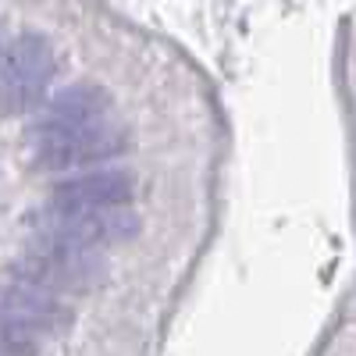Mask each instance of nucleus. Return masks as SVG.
<instances>
[{
	"label": "nucleus",
	"instance_id": "1",
	"mask_svg": "<svg viewBox=\"0 0 356 356\" xmlns=\"http://www.w3.org/2000/svg\"><path fill=\"white\" fill-rule=\"evenodd\" d=\"M22 278L36 282L50 292H86L104 278V260H100V246L79 243L72 235L47 228V235L29 246L25 260H22Z\"/></svg>",
	"mask_w": 356,
	"mask_h": 356
},
{
	"label": "nucleus",
	"instance_id": "2",
	"mask_svg": "<svg viewBox=\"0 0 356 356\" xmlns=\"http://www.w3.org/2000/svg\"><path fill=\"white\" fill-rule=\"evenodd\" d=\"M54 79V50L43 36L22 33L0 61V111L4 114H29L47 97Z\"/></svg>",
	"mask_w": 356,
	"mask_h": 356
},
{
	"label": "nucleus",
	"instance_id": "3",
	"mask_svg": "<svg viewBox=\"0 0 356 356\" xmlns=\"http://www.w3.org/2000/svg\"><path fill=\"white\" fill-rule=\"evenodd\" d=\"M129 146L122 125L111 118L89 125H75V129H61V132H36V157L43 168L50 171H72L82 164H97V161H111Z\"/></svg>",
	"mask_w": 356,
	"mask_h": 356
},
{
	"label": "nucleus",
	"instance_id": "4",
	"mask_svg": "<svg viewBox=\"0 0 356 356\" xmlns=\"http://www.w3.org/2000/svg\"><path fill=\"white\" fill-rule=\"evenodd\" d=\"M72 324V310L57 300V292L18 278L15 285L0 289V328L15 332L18 339L61 335Z\"/></svg>",
	"mask_w": 356,
	"mask_h": 356
},
{
	"label": "nucleus",
	"instance_id": "5",
	"mask_svg": "<svg viewBox=\"0 0 356 356\" xmlns=\"http://www.w3.org/2000/svg\"><path fill=\"white\" fill-rule=\"evenodd\" d=\"M132 175L129 171H89L54 186L50 214H82V211H111L132 203Z\"/></svg>",
	"mask_w": 356,
	"mask_h": 356
},
{
	"label": "nucleus",
	"instance_id": "6",
	"mask_svg": "<svg viewBox=\"0 0 356 356\" xmlns=\"http://www.w3.org/2000/svg\"><path fill=\"white\" fill-rule=\"evenodd\" d=\"M111 97L93 82H79L61 89L40 114L36 132H61V129H75V125H89L100 122V118H111Z\"/></svg>",
	"mask_w": 356,
	"mask_h": 356
},
{
	"label": "nucleus",
	"instance_id": "7",
	"mask_svg": "<svg viewBox=\"0 0 356 356\" xmlns=\"http://www.w3.org/2000/svg\"><path fill=\"white\" fill-rule=\"evenodd\" d=\"M50 228L72 235L89 246H114L125 243L139 232V218L129 207H111V211H82V214H50Z\"/></svg>",
	"mask_w": 356,
	"mask_h": 356
}]
</instances>
